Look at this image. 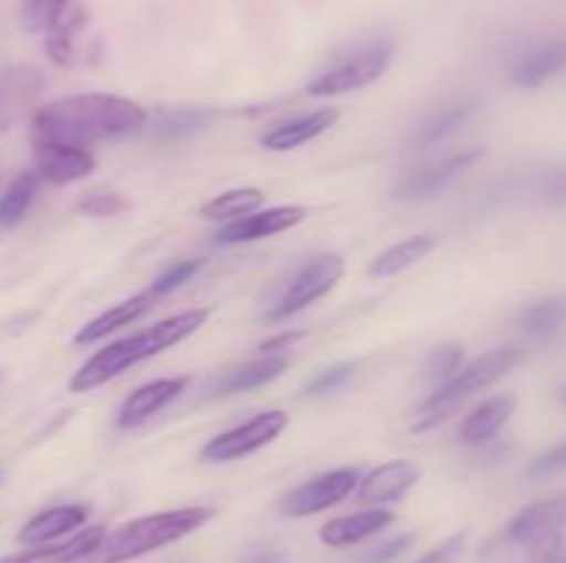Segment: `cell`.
I'll use <instances>...</instances> for the list:
<instances>
[{"label": "cell", "mask_w": 566, "mask_h": 563, "mask_svg": "<svg viewBox=\"0 0 566 563\" xmlns=\"http://www.w3.org/2000/svg\"><path fill=\"white\" fill-rule=\"evenodd\" d=\"M147 125V110L119 94H72L42 105L31 119L33 144L88 149L97 141L133 136Z\"/></svg>", "instance_id": "1"}, {"label": "cell", "mask_w": 566, "mask_h": 563, "mask_svg": "<svg viewBox=\"0 0 566 563\" xmlns=\"http://www.w3.org/2000/svg\"><path fill=\"white\" fill-rule=\"evenodd\" d=\"M208 320H210V309L205 307L186 309V312H177L171 315V318L158 320V323L138 331V334L122 337V340L99 348L97 353H92V357L75 370V375L70 379V390L92 392L97 390V386L108 384L111 379L122 375L125 370L136 368V364L144 362V359H153L158 357V353L169 351V348L180 346L182 340L197 334Z\"/></svg>", "instance_id": "2"}, {"label": "cell", "mask_w": 566, "mask_h": 563, "mask_svg": "<svg viewBox=\"0 0 566 563\" xmlns=\"http://www.w3.org/2000/svg\"><path fill=\"white\" fill-rule=\"evenodd\" d=\"M216 517V508L210 506H188L175 508V511H158L125 522L122 528L111 530L103 544L83 557L81 563H127L136 557L149 555L155 550L175 544L186 535L197 533L199 528Z\"/></svg>", "instance_id": "3"}, {"label": "cell", "mask_w": 566, "mask_h": 563, "mask_svg": "<svg viewBox=\"0 0 566 563\" xmlns=\"http://www.w3.org/2000/svg\"><path fill=\"white\" fill-rule=\"evenodd\" d=\"M523 359V348L520 346H501L495 351L484 353V357L473 359V362L462 364L446 384L437 386L429 397L415 412V431H429L437 423L451 417L470 395H475L484 386L495 384L497 379L514 370Z\"/></svg>", "instance_id": "4"}, {"label": "cell", "mask_w": 566, "mask_h": 563, "mask_svg": "<svg viewBox=\"0 0 566 563\" xmlns=\"http://www.w3.org/2000/svg\"><path fill=\"white\" fill-rule=\"evenodd\" d=\"M343 270H346V259H343L340 254H315L313 259H307V263L291 276L285 293L276 298V304L269 309L265 320H269V323H282V320L304 312L310 304H315L318 298H324L326 293L335 290L337 282L343 279Z\"/></svg>", "instance_id": "5"}, {"label": "cell", "mask_w": 566, "mask_h": 563, "mask_svg": "<svg viewBox=\"0 0 566 563\" xmlns=\"http://www.w3.org/2000/svg\"><path fill=\"white\" fill-rule=\"evenodd\" d=\"M291 417L282 408H269V412L254 414L247 423L235 425V428L224 431V434L213 436L208 445L202 447L199 458L205 464H230L241 461V458L252 456V453L263 450L265 445L276 439L282 431L287 428Z\"/></svg>", "instance_id": "6"}, {"label": "cell", "mask_w": 566, "mask_h": 563, "mask_svg": "<svg viewBox=\"0 0 566 563\" xmlns=\"http://www.w3.org/2000/svg\"><path fill=\"white\" fill-rule=\"evenodd\" d=\"M392 59L390 44H370V47L357 50L348 59L337 61L335 66L324 70L307 83V94L313 97H337V94L357 92V88L370 86L387 72Z\"/></svg>", "instance_id": "7"}, {"label": "cell", "mask_w": 566, "mask_h": 563, "mask_svg": "<svg viewBox=\"0 0 566 563\" xmlns=\"http://www.w3.org/2000/svg\"><path fill=\"white\" fill-rule=\"evenodd\" d=\"M359 478H363V475H359L354 467L332 469V472L318 475V478L307 480V484L287 491L285 500H282V513L293 519H304V517H315V513L329 511V508H335L337 502L346 500L352 491H357Z\"/></svg>", "instance_id": "8"}, {"label": "cell", "mask_w": 566, "mask_h": 563, "mask_svg": "<svg viewBox=\"0 0 566 563\" xmlns=\"http://www.w3.org/2000/svg\"><path fill=\"white\" fill-rule=\"evenodd\" d=\"M481 155H484L481 149H462V152H451L442 160H434V163L420 166V169L401 177V182L392 188V199L396 202H423V199L437 196L457 177H462Z\"/></svg>", "instance_id": "9"}, {"label": "cell", "mask_w": 566, "mask_h": 563, "mask_svg": "<svg viewBox=\"0 0 566 563\" xmlns=\"http://www.w3.org/2000/svg\"><path fill=\"white\" fill-rule=\"evenodd\" d=\"M304 219H307V208H302V204H282V208L254 210V213L221 226V230L216 232V243H219V246H241V243L265 241V237L293 230V226L302 224Z\"/></svg>", "instance_id": "10"}, {"label": "cell", "mask_w": 566, "mask_h": 563, "mask_svg": "<svg viewBox=\"0 0 566 563\" xmlns=\"http://www.w3.org/2000/svg\"><path fill=\"white\" fill-rule=\"evenodd\" d=\"M566 524V491L564 495L547 497V500L534 502L523 508L517 517L509 522L506 541L512 544H545L553 535L562 533Z\"/></svg>", "instance_id": "11"}, {"label": "cell", "mask_w": 566, "mask_h": 563, "mask_svg": "<svg viewBox=\"0 0 566 563\" xmlns=\"http://www.w3.org/2000/svg\"><path fill=\"white\" fill-rule=\"evenodd\" d=\"M420 480V467L418 464L407 461V458H398V461L379 464L376 469H370L368 475L359 478L357 486V500L363 506H387V502H396L412 489Z\"/></svg>", "instance_id": "12"}, {"label": "cell", "mask_w": 566, "mask_h": 563, "mask_svg": "<svg viewBox=\"0 0 566 563\" xmlns=\"http://www.w3.org/2000/svg\"><path fill=\"white\" fill-rule=\"evenodd\" d=\"M188 386V375H177V379H155L149 384L138 386L130 395L122 401L119 412H116V425L125 431L138 428V425L147 423L153 414H158L160 408L169 406L177 395Z\"/></svg>", "instance_id": "13"}, {"label": "cell", "mask_w": 566, "mask_h": 563, "mask_svg": "<svg viewBox=\"0 0 566 563\" xmlns=\"http://www.w3.org/2000/svg\"><path fill=\"white\" fill-rule=\"evenodd\" d=\"M36 174L53 185H70L94 171V155L83 147L64 144H33Z\"/></svg>", "instance_id": "14"}, {"label": "cell", "mask_w": 566, "mask_h": 563, "mask_svg": "<svg viewBox=\"0 0 566 563\" xmlns=\"http://www.w3.org/2000/svg\"><path fill=\"white\" fill-rule=\"evenodd\" d=\"M86 519H88V508L77 506V502H72V506L44 508V511H39L36 517H31L25 524H22L20 533H17V541H20L22 546L55 544V541L64 539V535L81 530L83 524H86Z\"/></svg>", "instance_id": "15"}, {"label": "cell", "mask_w": 566, "mask_h": 563, "mask_svg": "<svg viewBox=\"0 0 566 563\" xmlns=\"http://www.w3.org/2000/svg\"><path fill=\"white\" fill-rule=\"evenodd\" d=\"M287 370L285 357H260L254 362L238 364V368L224 370V373L213 375V379L205 384L208 397H227L238 395V392H252L258 386L271 384V381L280 379Z\"/></svg>", "instance_id": "16"}, {"label": "cell", "mask_w": 566, "mask_h": 563, "mask_svg": "<svg viewBox=\"0 0 566 563\" xmlns=\"http://www.w3.org/2000/svg\"><path fill=\"white\" fill-rule=\"evenodd\" d=\"M392 522H396V513L387 511V508H365V511L348 513V517L329 519V522L321 528V541H324L326 546L343 550V546L363 544L370 535L390 528Z\"/></svg>", "instance_id": "17"}, {"label": "cell", "mask_w": 566, "mask_h": 563, "mask_svg": "<svg viewBox=\"0 0 566 563\" xmlns=\"http://www.w3.org/2000/svg\"><path fill=\"white\" fill-rule=\"evenodd\" d=\"M337 116L340 114H337L335 108H321L307 116H296V119L271 127V130L260 138V144H263V149H269V152H287V149H296L302 147V144L313 141V138L324 136V132L335 125Z\"/></svg>", "instance_id": "18"}, {"label": "cell", "mask_w": 566, "mask_h": 563, "mask_svg": "<svg viewBox=\"0 0 566 563\" xmlns=\"http://www.w3.org/2000/svg\"><path fill=\"white\" fill-rule=\"evenodd\" d=\"M514 408H517V395H492L484 403L473 408L459 425V439L464 445H484L490 442L503 425L512 419Z\"/></svg>", "instance_id": "19"}, {"label": "cell", "mask_w": 566, "mask_h": 563, "mask_svg": "<svg viewBox=\"0 0 566 563\" xmlns=\"http://www.w3.org/2000/svg\"><path fill=\"white\" fill-rule=\"evenodd\" d=\"M155 298L149 293H138V296L127 298V301L114 304L111 309L99 312L97 318H92L88 323H83L75 334V346H94V342L105 340L111 331L122 329V326H130L133 320L142 318L144 312H149Z\"/></svg>", "instance_id": "20"}, {"label": "cell", "mask_w": 566, "mask_h": 563, "mask_svg": "<svg viewBox=\"0 0 566 563\" xmlns=\"http://www.w3.org/2000/svg\"><path fill=\"white\" fill-rule=\"evenodd\" d=\"M566 66V39L564 42L545 44L534 53L523 55L512 70V83L517 88H539L551 77H556Z\"/></svg>", "instance_id": "21"}, {"label": "cell", "mask_w": 566, "mask_h": 563, "mask_svg": "<svg viewBox=\"0 0 566 563\" xmlns=\"http://www.w3.org/2000/svg\"><path fill=\"white\" fill-rule=\"evenodd\" d=\"M437 248V237L431 235H412L407 241H398L392 246H387L385 252L376 254L374 263L368 265V274L376 279H387V276L403 274L407 268L418 265L420 259L429 257Z\"/></svg>", "instance_id": "22"}, {"label": "cell", "mask_w": 566, "mask_h": 563, "mask_svg": "<svg viewBox=\"0 0 566 563\" xmlns=\"http://www.w3.org/2000/svg\"><path fill=\"white\" fill-rule=\"evenodd\" d=\"M481 110V99L479 97H468V99H457V103H448L446 108H440L437 114H431L429 119L423 121L418 138L420 147H434V144L446 141L448 136L459 130V127L468 125L475 114Z\"/></svg>", "instance_id": "23"}, {"label": "cell", "mask_w": 566, "mask_h": 563, "mask_svg": "<svg viewBox=\"0 0 566 563\" xmlns=\"http://www.w3.org/2000/svg\"><path fill=\"white\" fill-rule=\"evenodd\" d=\"M86 28V9L83 6H72L48 33H44V44H48V55L61 66L75 64L77 59V42H81V33Z\"/></svg>", "instance_id": "24"}, {"label": "cell", "mask_w": 566, "mask_h": 563, "mask_svg": "<svg viewBox=\"0 0 566 563\" xmlns=\"http://www.w3.org/2000/svg\"><path fill=\"white\" fill-rule=\"evenodd\" d=\"M263 202L265 193L260 191V188H232V191H224L219 193V196L210 199V202H205L202 208H199V215H202L205 221H224V224H230V221H238L243 219V215L260 210Z\"/></svg>", "instance_id": "25"}, {"label": "cell", "mask_w": 566, "mask_h": 563, "mask_svg": "<svg viewBox=\"0 0 566 563\" xmlns=\"http://www.w3.org/2000/svg\"><path fill=\"white\" fill-rule=\"evenodd\" d=\"M517 326L534 340H547V337H553L566 326V298L551 296L528 304L517 315Z\"/></svg>", "instance_id": "26"}, {"label": "cell", "mask_w": 566, "mask_h": 563, "mask_svg": "<svg viewBox=\"0 0 566 563\" xmlns=\"http://www.w3.org/2000/svg\"><path fill=\"white\" fill-rule=\"evenodd\" d=\"M39 86H42V77L33 70H14L0 81V136L11 127L17 108L31 99Z\"/></svg>", "instance_id": "27"}, {"label": "cell", "mask_w": 566, "mask_h": 563, "mask_svg": "<svg viewBox=\"0 0 566 563\" xmlns=\"http://www.w3.org/2000/svg\"><path fill=\"white\" fill-rule=\"evenodd\" d=\"M210 119H213V110L205 108L166 110L153 125V138H158V141H182V138L202 132L210 125Z\"/></svg>", "instance_id": "28"}, {"label": "cell", "mask_w": 566, "mask_h": 563, "mask_svg": "<svg viewBox=\"0 0 566 563\" xmlns=\"http://www.w3.org/2000/svg\"><path fill=\"white\" fill-rule=\"evenodd\" d=\"M42 177L36 171H22L6 193H0V226H14L25 219L28 208L33 204V196H36V188Z\"/></svg>", "instance_id": "29"}, {"label": "cell", "mask_w": 566, "mask_h": 563, "mask_svg": "<svg viewBox=\"0 0 566 563\" xmlns=\"http://www.w3.org/2000/svg\"><path fill=\"white\" fill-rule=\"evenodd\" d=\"M72 6H75V0H25L22 3V25L33 33H48Z\"/></svg>", "instance_id": "30"}, {"label": "cell", "mask_w": 566, "mask_h": 563, "mask_svg": "<svg viewBox=\"0 0 566 563\" xmlns=\"http://www.w3.org/2000/svg\"><path fill=\"white\" fill-rule=\"evenodd\" d=\"M462 359H464V353L459 346L434 348V351L429 353V359H426L423 375L431 381V384H437V386L446 384V381L451 379L459 368H462Z\"/></svg>", "instance_id": "31"}, {"label": "cell", "mask_w": 566, "mask_h": 563, "mask_svg": "<svg viewBox=\"0 0 566 563\" xmlns=\"http://www.w3.org/2000/svg\"><path fill=\"white\" fill-rule=\"evenodd\" d=\"M357 373V362H337L332 368L321 370L307 386H304V397H321V395H329V392H337L340 386H346L348 381L354 379Z\"/></svg>", "instance_id": "32"}, {"label": "cell", "mask_w": 566, "mask_h": 563, "mask_svg": "<svg viewBox=\"0 0 566 563\" xmlns=\"http://www.w3.org/2000/svg\"><path fill=\"white\" fill-rule=\"evenodd\" d=\"M202 268H205V259H182V263L169 265V268H166L164 274L153 282V285H149L147 293L153 298L166 296V293L177 290V287H182L186 282H191Z\"/></svg>", "instance_id": "33"}, {"label": "cell", "mask_w": 566, "mask_h": 563, "mask_svg": "<svg viewBox=\"0 0 566 563\" xmlns=\"http://www.w3.org/2000/svg\"><path fill=\"white\" fill-rule=\"evenodd\" d=\"M534 196L545 208H562V204H566V166L542 171L534 182Z\"/></svg>", "instance_id": "34"}, {"label": "cell", "mask_w": 566, "mask_h": 563, "mask_svg": "<svg viewBox=\"0 0 566 563\" xmlns=\"http://www.w3.org/2000/svg\"><path fill=\"white\" fill-rule=\"evenodd\" d=\"M77 210L83 215H92V219H108V215L127 210V199L119 193H88L86 199L77 202Z\"/></svg>", "instance_id": "35"}, {"label": "cell", "mask_w": 566, "mask_h": 563, "mask_svg": "<svg viewBox=\"0 0 566 563\" xmlns=\"http://www.w3.org/2000/svg\"><path fill=\"white\" fill-rule=\"evenodd\" d=\"M564 469H566V439L558 442V445H553L551 450L539 453V456L528 464V475H534V478H547V475L564 472Z\"/></svg>", "instance_id": "36"}, {"label": "cell", "mask_w": 566, "mask_h": 563, "mask_svg": "<svg viewBox=\"0 0 566 563\" xmlns=\"http://www.w3.org/2000/svg\"><path fill=\"white\" fill-rule=\"evenodd\" d=\"M412 544H415V535L412 533L396 535V539H390V541H387V544L376 546L374 552H368V555H365L359 563H396L398 557H401L403 552H407Z\"/></svg>", "instance_id": "37"}, {"label": "cell", "mask_w": 566, "mask_h": 563, "mask_svg": "<svg viewBox=\"0 0 566 563\" xmlns=\"http://www.w3.org/2000/svg\"><path fill=\"white\" fill-rule=\"evenodd\" d=\"M464 544H468V533H457L451 539L442 541L440 546H434L431 552H426L423 557H418L415 563H453L459 555H462Z\"/></svg>", "instance_id": "38"}, {"label": "cell", "mask_w": 566, "mask_h": 563, "mask_svg": "<svg viewBox=\"0 0 566 563\" xmlns=\"http://www.w3.org/2000/svg\"><path fill=\"white\" fill-rule=\"evenodd\" d=\"M302 337H304L302 331H287V334L271 337V340H265L263 346H260V357H280V351L293 348L298 340H302Z\"/></svg>", "instance_id": "39"}, {"label": "cell", "mask_w": 566, "mask_h": 563, "mask_svg": "<svg viewBox=\"0 0 566 563\" xmlns=\"http://www.w3.org/2000/svg\"><path fill=\"white\" fill-rule=\"evenodd\" d=\"M0 563H36V550L28 546V550L20 552V555H0Z\"/></svg>", "instance_id": "40"}, {"label": "cell", "mask_w": 566, "mask_h": 563, "mask_svg": "<svg viewBox=\"0 0 566 563\" xmlns=\"http://www.w3.org/2000/svg\"><path fill=\"white\" fill-rule=\"evenodd\" d=\"M558 397H562V403L566 406V384L562 386V390H558Z\"/></svg>", "instance_id": "41"}, {"label": "cell", "mask_w": 566, "mask_h": 563, "mask_svg": "<svg viewBox=\"0 0 566 563\" xmlns=\"http://www.w3.org/2000/svg\"><path fill=\"white\" fill-rule=\"evenodd\" d=\"M553 563H566V557H558V561H553Z\"/></svg>", "instance_id": "42"}]
</instances>
